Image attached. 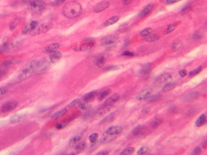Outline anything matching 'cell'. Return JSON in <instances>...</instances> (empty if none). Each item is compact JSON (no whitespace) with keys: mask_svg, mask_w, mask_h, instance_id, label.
Masks as SVG:
<instances>
[{"mask_svg":"<svg viewBox=\"0 0 207 155\" xmlns=\"http://www.w3.org/2000/svg\"><path fill=\"white\" fill-rule=\"evenodd\" d=\"M123 128L118 125L112 126L106 129L99 140L101 144H107L113 141L122 132Z\"/></svg>","mask_w":207,"mask_h":155,"instance_id":"6da1fadb","label":"cell"},{"mask_svg":"<svg viewBox=\"0 0 207 155\" xmlns=\"http://www.w3.org/2000/svg\"><path fill=\"white\" fill-rule=\"evenodd\" d=\"M82 12V6L75 1H71L66 3L63 9L64 15L69 18H74L80 15Z\"/></svg>","mask_w":207,"mask_h":155,"instance_id":"7a4b0ae2","label":"cell"},{"mask_svg":"<svg viewBox=\"0 0 207 155\" xmlns=\"http://www.w3.org/2000/svg\"><path fill=\"white\" fill-rule=\"evenodd\" d=\"M95 44V39L92 37H87L82 41L81 44L75 48L73 50L76 52H83L90 50Z\"/></svg>","mask_w":207,"mask_h":155,"instance_id":"3957f363","label":"cell"},{"mask_svg":"<svg viewBox=\"0 0 207 155\" xmlns=\"http://www.w3.org/2000/svg\"><path fill=\"white\" fill-rule=\"evenodd\" d=\"M50 63L49 61L46 58L37 60L35 67V74H39L44 72L49 68Z\"/></svg>","mask_w":207,"mask_h":155,"instance_id":"277c9868","label":"cell"},{"mask_svg":"<svg viewBox=\"0 0 207 155\" xmlns=\"http://www.w3.org/2000/svg\"><path fill=\"white\" fill-rule=\"evenodd\" d=\"M46 7V4L44 1L41 0H36L31 3L30 9L31 11L37 14L44 10Z\"/></svg>","mask_w":207,"mask_h":155,"instance_id":"5b68a950","label":"cell"},{"mask_svg":"<svg viewBox=\"0 0 207 155\" xmlns=\"http://www.w3.org/2000/svg\"><path fill=\"white\" fill-rule=\"evenodd\" d=\"M53 27V24L51 22H46L42 24L39 28H37L35 30H33L31 33L32 36H34L39 35L42 34L46 33L50 30Z\"/></svg>","mask_w":207,"mask_h":155,"instance_id":"8992f818","label":"cell"},{"mask_svg":"<svg viewBox=\"0 0 207 155\" xmlns=\"http://www.w3.org/2000/svg\"><path fill=\"white\" fill-rule=\"evenodd\" d=\"M118 39H119V36L118 35L116 34L109 35L103 37L101 41V44L103 46H110L116 43L118 40Z\"/></svg>","mask_w":207,"mask_h":155,"instance_id":"52a82bcc","label":"cell"},{"mask_svg":"<svg viewBox=\"0 0 207 155\" xmlns=\"http://www.w3.org/2000/svg\"><path fill=\"white\" fill-rule=\"evenodd\" d=\"M33 74H34L33 69L28 64L18 76V79L20 81L25 80L31 77Z\"/></svg>","mask_w":207,"mask_h":155,"instance_id":"ba28073f","label":"cell"},{"mask_svg":"<svg viewBox=\"0 0 207 155\" xmlns=\"http://www.w3.org/2000/svg\"><path fill=\"white\" fill-rule=\"evenodd\" d=\"M18 105V103L15 100L9 101L5 103L1 107V111L3 113L9 112L13 111L17 107Z\"/></svg>","mask_w":207,"mask_h":155,"instance_id":"9c48e42d","label":"cell"},{"mask_svg":"<svg viewBox=\"0 0 207 155\" xmlns=\"http://www.w3.org/2000/svg\"><path fill=\"white\" fill-rule=\"evenodd\" d=\"M110 2L108 1H102L99 3H97L93 8V11L95 13H99L102 11H105V9L108 8L110 6Z\"/></svg>","mask_w":207,"mask_h":155,"instance_id":"30bf717a","label":"cell"},{"mask_svg":"<svg viewBox=\"0 0 207 155\" xmlns=\"http://www.w3.org/2000/svg\"><path fill=\"white\" fill-rule=\"evenodd\" d=\"M119 99H120V95L118 93H114L105 100L104 103V105L111 106L114 103H117Z\"/></svg>","mask_w":207,"mask_h":155,"instance_id":"8fae6325","label":"cell"},{"mask_svg":"<svg viewBox=\"0 0 207 155\" xmlns=\"http://www.w3.org/2000/svg\"><path fill=\"white\" fill-rule=\"evenodd\" d=\"M154 6V4L152 2L146 5L145 6L144 9L141 11L139 14V16L140 17H146V16H148L151 12Z\"/></svg>","mask_w":207,"mask_h":155,"instance_id":"7c38bea8","label":"cell"},{"mask_svg":"<svg viewBox=\"0 0 207 155\" xmlns=\"http://www.w3.org/2000/svg\"><path fill=\"white\" fill-rule=\"evenodd\" d=\"M152 90L150 89H146L140 91L137 96L138 100L146 99L152 95Z\"/></svg>","mask_w":207,"mask_h":155,"instance_id":"4fadbf2b","label":"cell"},{"mask_svg":"<svg viewBox=\"0 0 207 155\" xmlns=\"http://www.w3.org/2000/svg\"><path fill=\"white\" fill-rule=\"evenodd\" d=\"M98 94L99 93L97 90L90 91L84 95L83 97V100L87 103H90L93 100L94 98L97 96Z\"/></svg>","mask_w":207,"mask_h":155,"instance_id":"5bb4252c","label":"cell"},{"mask_svg":"<svg viewBox=\"0 0 207 155\" xmlns=\"http://www.w3.org/2000/svg\"><path fill=\"white\" fill-rule=\"evenodd\" d=\"M39 22L37 21H32L25 26L22 30L23 33H27L31 31H33L37 26Z\"/></svg>","mask_w":207,"mask_h":155,"instance_id":"9a60e30c","label":"cell"},{"mask_svg":"<svg viewBox=\"0 0 207 155\" xmlns=\"http://www.w3.org/2000/svg\"><path fill=\"white\" fill-rule=\"evenodd\" d=\"M26 115L25 114H16L10 118V122L11 124H17L22 122L25 119Z\"/></svg>","mask_w":207,"mask_h":155,"instance_id":"2e32d148","label":"cell"},{"mask_svg":"<svg viewBox=\"0 0 207 155\" xmlns=\"http://www.w3.org/2000/svg\"><path fill=\"white\" fill-rule=\"evenodd\" d=\"M151 68H152V65L150 63H148L144 64V65L141 67L140 69L139 70V72L141 75L142 76L147 75L151 71Z\"/></svg>","mask_w":207,"mask_h":155,"instance_id":"e0dca14e","label":"cell"},{"mask_svg":"<svg viewBox=\"0 0 207 155\" xmlns=\"http://www.w3.org/2000/svg\"><path fill=\"white\" fill-rule=\"evenodd\" d=\"M199 96V94L197 91H194L188 93V94L185 95L183 97V100L186 102H189L193 101L194 100L197 99Z\"/></svg>","mask_w":207,"mask_h":155,"instance_id":"ac0fdd59","label":"cell"},{"mask_svg":"<svg viewBox=\"0 0 207 155\" xmlns=\"http://www.w3.org/2000/svg\"><path fill=\"white\" fill-rule=\"evenodd\" d=\"M180 23H181L180 21H176V22H173L171 24H170L169 25L167 26L164 32V34L167 35V34L171 33V32H172L177 28Z\"/></svg>","mask_w":207,"mask_h":155,"instance_id":"d6986e66","label":"cell"},{"mask_svg":"<svg viewBox=\"0 0 207 155\" xmlns=\"http://www.w3.org/2000/svg\"><path fill=\"white\" fill-rule=\"evenodd\" d=\"M172 76L170 73L165 72L158 76L156 79L155 81L158 83H162L168 80L169 79H171Z\"/></svg>","mask_w":207,"mask_h":155,"instance_id":"ffe728a7","label":"cell"},{"mask_svg":"<svg viewBox=\"0 0 207 155\" xmlns=\"http://www.w3.org/2000/svg\"><path fill=\"white\" fill-rule=\"evenodd\" d=\"M60 47V44L59 43H53L52 44H49L45 49V51L47 53H51L55 52L57 51L58 49Z\"/></svg>","mask_w":207,"mask_h":155,"instance_id":"44dd1931","label":"cell"},{"mask_svg":"<svg viewBox=\"0 0 207 155\" xmlns=\"http://www.w3.org/2000/svg\"><path fill=\"white\" fill-rule=\"evenodd\" d=\"M106 61V58L105 56L101 55L98 56L95 58L94 63L97 66L99 67H102L105 65Z\"/></svg>","mask_w":207,"mask_h":155,"instance_id":"7402d4cb","label":"cell"},{"mask_svg":"<svg viewBox=\"0 0 207 155\" xmlns=\"http://www.w3.org/2000/svg\"><path fill=\"white\" fill-rule=\"evenodd\" d=\"M111 109V106L104 105L102 107H101L97 109V114L100 116H103L108 113L109 112H110Z\"/></svg>","mask_w":207,"mask_h":155,"instance_id":"603a6c76","label":"cell"},{"mask_svg":"<svg viewBox=\"0 0 207 155\" xmlns=\"http://www.w3.org/2000/svg\"><path fill=\"white\" fill-rule=\"evenodd\" d=\"M62 53L59 51H56L55 52L51 53L50 54L49 60L52 63H55L62 58Z\"/></svg>","mask_w":207,"mask_h":155,"instance_id":"cb8c5ba5","label":"cell"},{"mask_svg":"<svg viewBox=\"0 0 207 155\" xmlns=\"http://www.w3.org/2000/svg\"><path fill=\"white\" fill-rule=\"evenodd\" d=\"M111 91H112L110 89H105L103 91L100 92L97 95L98 100L100 101H102L103 100L105 99L106 97L110 94L111 93Z\"/></svg>","mask_w":207,"mask_h":155,"instance_id":"d4e9b609","label":"cell"},{"mask_svg":"<svg viewBox=\"0 0 207 155\" xmlns=\"http://www.w3.org/2000/svg\"><path fill=\"white\" fill-rule=\"evenodd\" d=\"M120 19V17L118 16H114L112 17H110V18L108 19L105 21L103 25L105 26H108L111 25H112L113 24L116 23V22H118Z\"/></svg>","mask_w":207,"mask_h":155,"instance_id":"484cf974","label":"cell"},{"mask_svg":"<svg viewBox=\"0 0 207 155\" xmlns=\"http://www.w3.org/2000/svg\"><path fill=\"white\" fill-rule=\"evenodd\" d=\"M206 122H207L206 116L204 114H202L199 116L197 119H196L195 125L197 127H200L204 125L206 123Z\"/></svg>","mask_w":207,"mask_h":155,"instance_id":"4316f807","label":"cell"},{"mask_svg":"<svg viewBox=\"0 0 207 155\" xmlns=\"http://www.w3.org/2000/svg\"><path fill=\"white\" fill-rule=\"evenodd\" d=\"M81 138V136L80 135H77V136L72 137V138H71V140H69V146L70 148H73L75 146L79 143Z\"/></svg>","mask_w":207,"mask_h":155,"instance_id":"83f0119b","label":"cell"},{"mask_svg":"<svg viewBox=\"0 0 207 155\" xmlns=\"http://www.w3.org/2000/svg\"><path fill=\"white\" fill-rule=\"evenodd\" d=\"M67 109L66 108H64L60 111H58L51 115V119H57L64 115L67 113Z\"/></svg>","mask_w":207,"mask_h":155,"instance_id":"f1b7e54d","label":"cell"},{"mask_svg":"<svg viewBox=\"0 0 207 155\" xmlns=\"http://www.w3.org/2000/svg\"><path fill=\"white\" fill-rule=\"evenodd\" d=\"M176 86H177V84L175 83L170 82V83H166L163 87L162 91L164 93L171 91L175 89L176 87Z\"/></svg>","mask_w":207,"mask_h":155,"instance_id":"f546056e","label":"cell"},{"mask_svg":"<svg viewBox=\"0 0 207 155\" xmlns=\"http://www.w3.org/2000/svg\"><path fill=\"white\" fill-rule=\"evenodd\" d=\"M115 113L114 112H112L111 113L108 114L107 116H105V117L102 119V121L101 122V123H108L113 121V120L115 119Z\"/></svg>","mask_w":207,"mask_h":155,"instance_id":"4dcf8cb0","label":"cell"},{"mask_svg":"<svg viewBox=\"0 0 207 155\" xmlns=\"http://www.w3.org/2000/svg\"><path fill=\"white\" fill-rule=\"evenodd\" d=\"M144 130V126L141 125H138L132 129V133L134 136H138L143 132Z\"/></svg>","mask_w":207,"mask_h":155,"instance_id":"1f68e13d","label":"cell"},{"mask_svg":"<svg viewBox=\"0 0 207 155\" xmlns=\"http://www.w3.org/2000/svg\"><path fill=\"white\" fill-rule=\"evenodd\" d=\"M87 146V143L86 142L82 141L78 143L76 146H75V151L76 153H79L83 151L86 148Z\"/></svg>","mask_w":207,"mask_h":155,"instance_id":"d6a6232c","label":"cell"},{"mask_svg":"<svg viewBox=\"0 0 207 155\" xmlns=\"http://www.w3.org/2000/svg\"><path fill=\"white\" fill-rule=\"evenodd\" d=\"M160 39V37L156 35L155 34H151L149 36H147L145 38V40L149 42H156Z\"/></svg>","mask_w":207,"mask_h":155,"instance_id":"836d02e7","label":"cell"},{"mask_svg":"<svg viewBox=\"0 0 207 155\" xmlns=\"http://www.w3.org/2000/svg\"><path fill=\"white\" fill-rule=\"evenodd\" d=\"M19 62V61L17 60H13V59L8 60L4 61L1 64V65H2V66L6 68L7 67L12 65L13 64H16V63H18Z\"/></svg>","mask_w":207,"mask_h":155,"instance_id":"e575fe53","label":"cell"},{"mask_svg":"<svg viewBox=\"0 0 207 155\" xmlns=\"http://www.w3.org/2000/svg\"><path fill=\"white\" fill-rule=\"evenodd\" d=\"M163 122V120L160 118H156L151 123V127L153 129H156L160 126Z\"/></svg>","mask_w":207,"mask_h":155,"instance_id":"d590c367","label":"cell"},{"mask_svg":"<svg viewBox=\"0 0 207 155\" xmlns=\"http://www.w3.org/2000/svg\"><path fill=\"white\" fill-rule=\"evenodd\" d=\"M135 151V148L132 147H126L120 153V155H132Z\"/></svg>","mask_w":207,"mask_h":155,"instance_id":"8d00e7d4","label":"cell"},{"mask_svg":"<svg viewBox=\"0 0 207 155\" xmlns=\"http://www.w3.org/2000/svg\"><path fill=\"white\" fill-rule=\"evenodd\" d=\"M202 65H200L197 68H196V69L190 71L188 74V76L190 77H193L194 76H196V75H198L202 72Z\"/></svg>","mask_w":207,"mask_h":155,"instance_id":"74e56055","label":"cell"},{"mask_svg":"<svg viewBox=\"0 0 207 155\" xmlns=\"http://www.w3.org/2000/svg\"><path fill=\"white\" fill-rule=\"evenodd\" d=\"M152 28H144L140 33V36L142 37H146L152 33Z\"/></svg>","mask_w":207,"mask_h":155,"instance_id":"f35d334b","label":"cell"},{"mask_svg":"<svg viewBox=\"0 0 207 155\" xmlns=\"http://www.w3.org/2000/svg\"><path fill=\"white\" fill-rule=\"evenodd\" d=\"M148 150H149V148L148 147L146 146H143L141 147L138 150L137 154L138 155H144L148 152Z\"/></svg>","mask_w":207,"mask_h":155,"instance_id":"ab89813d","label":"cell"},{"mask_svg":"<svg viewBox=\"0 0 207 155\" xmlns=\"http://www.w3.org/2000/svg\"><path fill=\"white\" fill-rule=\"evenodd\" d=\"M78 106H79V108L82 110H86L89 108L88 103L85 102L83 100V102H81V101L79 102V103H78Z\"/></svg>","mask_w":207,"mask_h":155,"instance_id":"60d3db41","label":"cell"},{"mask_svg":"<svg viewBox=\"0 0 207 155\" xmlns=\"http://www.w3.org/2000/svg\"><path fill=\"white\" fill-rule=\"evenodd\" d=\"M99 138V134L97 133H93L91 134V135L89 136V140L91 143H94L97 141Z\"/></svg>","mask_w":207,"mask_h":155,"instance_id":"b9f144b4","label":"cell"},{"mask_svg":"<svg viewBox=\"0 0 207 155\" xmlns=\"http://www.w3.org/2000/svg\"><path fill=\"white\" fill-rule=\"evenodd\" d=\"M80 100L79 99H76L73 100L72 102L69 103L68 105L66 107V109H71V108L74 107L75 106L78 105V103L80 102Z\"/></svg>","mask_w":207,"mask_h":155,"instance_id":"7bdbcfd3","label":"cell"},{"mask_svg":"<svg viewBox=\"0 0 207 155\" xmlns=\"http://www.w3.org/2000/svg\"><path fill=\"white\" fill-rule=\"evenodd\" d=\"M160 94H155L154 95H151L150 97H149L148 101L150 103H152V102H155L156 101H157L158 100L160 99Z\"/></svg>","mask_w":207,"mask_h":155,"instance_id":"ee69618b","label":"cell"},{"mask_svg":"<svg viewBox=\"0 0 207 155\" xmlns=\"http://www.w3.org/2000/svg\"><path fill=\"white\" fill-rule=\"evenodd\" d=\"M182 46V44H181V42H176L173 44L172 45V49L174 51H176L179 50L180 48Z\"/></svg>","mask_w":207,"mask_h":155,"instance_id":"f6af8a7d","label":"cell"},{"mask_svg":"<svg viewBox=\"0 0 207 155\" xmlns=\"http://www.w3.org/2000/svg\"><path fill=\"white\" fill-rule=\"evenodd\" d=\"M9 46L7 42H4L3 44H2L0 47V52H4L8 49Z\"/></svg>","mask_w":207,"mask_h":155,"instance_id":"bcb514c9","label":"cell"},{"mask_svg":"<svg viewBox=\"0 0 207 155\" xmlns=\"http://www.w3.org/2000/svg\"><path fill=\"white\" fill-rule=\"evenodd\" d=\"M118 69V66H116V65H111V66H108L105 67L103 70L105 72H108V71H111V70H115L116 69Z\"/></svg>","mask_w":207,"mask_h":155,"instance_id":"7dc6e473","label":"cell"},{"mask_svg":"<svg viewBox=\"0 0 207 155\" xmlns=\"http://www.w3.org/2000/svg\"><path fill=\"white\" fill-rule=\"evenodd\" d=\"M202 152V148L200 146H197L194 149L192 154L194 155H198L200 154Z\"/></svg>","mask_w":207,"mask_h":155,"instance_id":"c3c4849f","label":"cell"},{"mask_svg":"<svg viewBox=\"0 0 207 155\" xmlns=\"http://www.w3.org/2000/svg\"><path fill=\"white\" fill-rule=\"evenodd\" d=\"M192 9V7L190 5L186 6L184 8H183L181 10V14H186L189 13L190 11H191V10Z\"/></svg>","mask_w":207,"mask_h":155,"instance_id":"681fc988","label":"cell"},{"mask_svg":"<svg viewBox=\"0 0 207 155\" xmlns=\"http://www.w3.org/2000/svg\"><path fill=\"white\" fill-rule=\"evenodd\" d=\"M202 35L199 31L196 32L193 35V38L194 40H199V39H202Z\"/></svg>","mask_w":207,"mask_h":155,"instance_id":"f907efd6","label":"cell"},{"mask_svg":"<svg viewBox=\"0 0 207 155\" xmlns=\"http://www.w3.org/2000/svg\"><path fill=\"white\" fill-rule=\"evenodd\" d=\"M18 22H19V21L17 20H14L13 21H12L10 23V25H9V28H10V30H14V29L16 28L18 24Z\"/></svg>","mask_w":207,"mask_h":155,"instance_id":"816d5d0a","label":"cell"},{"mask_svg":"<svg viewBox=\"0 0 207 155\" xmlns=\"http://www.w3.org/2000/svg\"><path fill=\"white\" fill-rule=\"evenodd\" d=\"M67 125V124H65V123H59L56 124V125H55V128L58 130H61L62 129H63V128L65 127Z\"/></svg>","mask_w":207,"mask_h":155,"instance_id":"f5cc1de1","label":"cell"},{"mask_svg":"<svg viewBox=\"0 0 207 155\" xmlns=\"http://www.w3.org/2000/svg\"><path fill=\"white\" fill-rule=\"evenodd\" d=\"M3 68H0V79L4 77L7 73V70L6 67H3Z\"/></svg>","mask_w":207,"mask_h":155,"instance_id":"db71d44e","label":"cell"},{"mask_svg":"<svg viewBox=\"0 0 207 155\" xmlns=\"http://www.w3.org/2000/svg\"><path fill=\"white\" fill-rule=\"evenodd\" d=\"M122 56H128V57H132L134 56V53L131 52L130 51H125L123 52L122 53Z\"/></svg>","mask_w":207,"mask_h":155,"instance_id":"11a10c76","label":"cell"},{"mask_svg":"<svg viewBox=\"0 0 207 155\" xmlns=\"http://www.w3.org/2000/svg\"><path fill=\"white\" fill-rule=\"evenodd\" d=\"M66 0H55L54 2H53L52 3H51V5L53 6H58L60 5L61 4L63 3Z\"/></svg>","mask_w":207,"mask_h":155,"instance_id":"9f6ffc18","label":"cell"},{"mask_svg":"<svg viewBox=\"0 0 207 155\" xmlns=\"http://www.w3.org/2000/svg\"><path fill=\"white\" fill-rule=\"evenodd\" d=\"M180 76L181 77H185L187 75V71L185 69H181L179 72Z\"/></svg>","mask_w":207,"mask_h":155,"instance_id":"6f0895ef","label":"cell"},{"mask_svg":"<svg viewBox=\"0 0 207 155\" xmlns=\"http://www.w3.org/2000/svg\"><path fill=\"white\" fill-rule=\"evenodd\" d=\"M8 91V89L5 87H0V96L5 94Z\"/></svg>","mask_w":207,"mask_h":155,"instance_id":"680465c9","label":"cell"},{"mask_svg":"<svg viewBox=\"0 0 207 155\" xmlns=\"http://www.w3.org/2000/svg\"><path fill=\"white\" fill-rule=\"evenodd\" d=\"M182 0H166V2L167 4H174V3H177L178 2L181 1Z\"/></svg>","mask_w":207,"mask_h":155,"instance_id":"91938a15","label":"cell"},{"mask_svg":"<svg viewBox=\"0 0 207 155\" xmlns=\"http://www.w3.org/2000/svg\"><path fill=\"white\" fill-rule=\"evenodd\" d=\"M133 0H122L123 3L124 5H129L132 3Z\"/></svg>","mask_w":207,"mask_h":155,"instance_id":"94428289","label":"cell"},{"mask_svg":"<svg viewBox=\"0 0 207 155\" xmlns=\"http://www.w3.org/2000/svg\"><path fill=\"white\" fill-rule=\"evenodd\" d=\"M201 146H202V147L203 148H204V149H206L207 148V140H204V141L202 143V145H201Z\"/></svg>","mask_w":207,"mask_h":155,"instance_id":"6125c7cd","label":"cell"},{"mask_svg":"<svg viewBox=\"0 0 207 155\" xmlns=\"http://www.w3.org/2000/svg\"><path fill=\"white\" fill-rule=\"evenodd\" d=\"M97 155H108V152L107 151H102L97 154Z\"/></svg>","mask_w":207,"mask_h":155,"instance_id":"be15d7a7","label":"cell"},{"mask_svg":"<svg viewBox=\"0 0 207 155\" xmlns=\"http://www.w3.org/2000/svg\"><path fill=\"white\" fill-rule=\"evenodd\" d=\"M141 113L142 114H146L149 112V110L147 109H143L141 110Z\"/></svg>","mask_w":207,"mask_h":155,"instance_id":"e7e4bbea","label":"cell"}]
</instances>
